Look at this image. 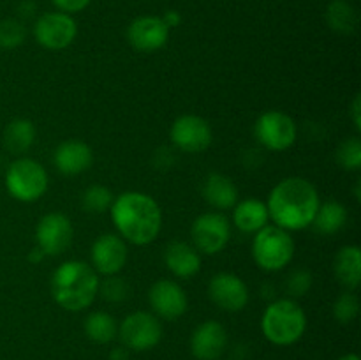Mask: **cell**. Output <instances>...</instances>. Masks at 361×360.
Listing matches in <instances>:
<instances>
[{"instance_id":"obj_10","label":"cell","mask_w":361,"mask_h":360,"mask_svg":"<svg viewBox=\"0 0 361 360\" xmlns=\"http://www.w3.org/2000/svg\"><path fill=\"white\" fill-rule=\"evenodd\" d=\"M76 34V21L73 20L71 14L60 13V11L44 13L42 16L37 18L34 25L35 41L42 48L53 49V52H59V49H63L69 44H73Z\"/></svg>"},{"instance_id":"obj_22","label":"cell","mask_w":361,"mask_h":360,"mask_svg":"<svg viewBox=\"0 0 361 360\" xmlns=\"http://www.w3.org/2000/svg\"><path fill=\"white\" fill-rule=\"evenodd\" d=\"M335 275L348 289H356L361 282V251L358 246H345L335 256Z\"/></svg>"},{"instance_id":"obj_35","label":"cell","mask_w":361,"mask_h":360,"mask_svg":"<svg viewBox=\"0 0 361 360\" xmlns=\"http://www.w3.org/2000/svg\"><path fill=\"white\" fill-rule=\"evenodd\" d=\"M35 11V4L32 2V0H23V2L18 6V13H20V16L23 18H30L32 14H34Z\"/></svg>"},{"instance_id":"obj_20","label":"cell","mask_w":361,"mask_h":360,"mask_svg":"<svg viewBox=\"0 0 361 360\" xmlns=\"http://www.w3.org/2000/svg\"><path fill=\"white\" fill-rule=\"evenodd\" d=\"M203 198L219 210L233 208L238 203V187L228 175L212 173L203 184Z\"/></svg>"},{"instance_id":"obj_36","label":"cell","mask_w":361,"mask_h":360,"mask_svg":"<svg viewBox=\"0 0 361 360\" xmlns=\"http://www.w3.org/2000/svg\"><path fill=\"white\" fill-rule=\"evenodd\" d=\"M162 20H164V23L168 25V28L171 30L173 27H176V25H180V21H182V18H180V14L176 13V11H168V13L162 16Z\"/></svg>"},{"instance_id":"obj_4","label":"cell","mask_w":361,"mask_h":360,"mask_svg":"<svg viewBox=\"0 0 361 360\" xmlns=\"http://www.w3.org/2000/svg\"><path fill=\"white\" fill-rule=\"evenodd\" d=\"M261 330L271 344H295L307 330L305 311L293 299L275 300L264 309L261 318Z\"/></svg>"},{"instance_id":"obj_6","label":"cell","mask_w":361,"mask_h":360,"mask_svg":"<svg viewBox=\"0 0 361 360\" xmlns=\"http://www.w3.org/2000/svg\"><path fill=\"white\" fill-rule=\"evenodd\" d=\"M6 189L14 200L30 203L39 200L48 189V173L34 159L20 157L7 168Z\"/></svg>"},{"instance_id":"obj_25","label":"cell","mask_w":361,"mask_h":360,"mask_svg":"<svg viewBox=\"0 0 361 360\" xmlns=\"http://www.w3.org/2000/svg\"><path fill=\"white\" fill-rule=\"evenodd\" d=\"M85 334L92 342L108 344L118 335V325L111 314L104 311H95L85 320Z\"/></svg>"},{"instance_id":"obj_14","label":"cell","mask_w":361,"mask_h":360,"mask_svg":"<svg viewBox=\"0 0 361 360\" xmlns=\"http://www.w3.org/2000/svg\"><path fill=\"white\" fill-rule=\"evenodd\" d=\"M208 293L212 302L228 313H238L249 304V288L238 275L231 272L215 274L208 284Z\"/></svg>"},{"instance_id":"obj_16","label":"cell","mask_w":361,"mask_h":360,"mask_svg":"<svg viewBox=\"0 0 361 360\" xmlns=\"http://www.w3.org/2000/svg\"><path fill=\"white\" fill-rule=\"evenodd\" d=\"M127 39L137 52L152 53L166 46L169 28L161 16H140L127 28Z\"/></svg>"},{"instance_id":"obj_1","label":"cell","mask_w":361,"mask_h":360,"mask_svg":"<svg viewBox=\"0 0 361 360\" xmlns=\"http://www.w3.org/2000/svg\"><path fill=\"white\" fill-rule=\"evenodd\" d=\"M319 205V194L312 182L303 176H288L271 189L267 207L275 226L298 232L312 226Z\"/></svg>"},{"instance_id":"obj_30","label":"cell","mask_w":361,"mask_h":360,"mask_svg":"<svg viewBox=\"0 0 361 360\" xmlns=\"http://www.w3.org/2000/svg\"><path fill=\"white\" fill-rule=\"evenodd\" d=\"M337 161L344 169H360L361 141L358 136L348 138L337 148Z\"/></svg>"},{"instance_id":"obj_24","label":"cell","mask_w":361,"mask_h":360,"mask_svg":"<svg viewBox=\"0 0 361 360\" xmlns=\"http://www.w3.org/2000/svg\"><path fill=\"white\" fill-rule=\"evenodd\" d=\"M345 221H348V210H345L344 205L330 200L319 205L312 226L321 235H334L344 228Z\"/></svg>"},{"instance_id":"obj_31","label":"cell","mask_w":361,"mask_h":360,"mask_svg":"<svg viewBox=\"0 0 361 360\" xmlns=\"http://www.w3.org/2000/svg\"><path fill=\"white\" fill-rule=\"evenodd\" d=\"M358 313H360L358 295L353 293L351 289L342 293L334 306V316L337 318V321H341V323H351L353 320H356Z\"/></svg>"},{"instance_id":"obj_15","label":"cell","mask_w":361,"mask_h":360,"mask_svg":"<svg viewBox=\"0 0 361 360\" xmlns=\"http://www.w3.org/2000/svg\"><path fill=\"white\" fill-rule=\"evenodd\" d=\"M92 268L102 275H115L126 267V240L115 233H104L94 242L90 251Z\"/></svg>"},{"instance_id":"obj_18","label":"cell","mask_w":361,"mask_h":360,"mask_svg":"<svg viewBox=\"0 0 361 360\" xmlns=\"http://www.w3.org/2000/svg\"><path fill=\"white\" fill-rule=\"evenodd\" d=\"M56 169L62 175H80L87 172L94 162V152L87 143L80 140H67L56 147L53 155Z\"/></svg>"},{"instance_id":"obj_27","label":"cell","mask_w":361,"mask_h":360,"mask_svg":"<svg viewBox=\"0 0 361 360\" xmlns=\"http://www.w3.org/2000/svg\"><path fill=\"white\" fill-rule=\"evenodd\" d=\"M113 193L104 186H90L83 193L81 203H83L85 212L88 214H104L106 210L111 208Z\"/></svg>"},{"instance_id":"obj_33","label":"cell","mask_w":361,"mask_h":360,"mask_svg":"<svg viewBox=\"0 0 361 360\" xmlns=\"http://www.w3.org/2000/svg\"><path fill=\"white\" fill-rule=\"evenodd\" d=\"M51 2L55 4V7L60 11V13L74 14L87 9L88 4H90L92 0H51Z\"/></svg>"},{"instance_id":"obj_17","label":"cell","mask_w":361,"mask_h":360,"mask_svg":"<svg viewBox=\"0 0 361 360\" xmlns=\"http://www.w3.org/2000/svg\"><path fill=\"white\" fill-rule=\"evenodd\" d=\"M228 348V332L215 320L197 325L190 335V352L197 360H217Z\"/></svg>"},{"instance_id":"obj_26","label":"cell","mask_w":361,"mask_h":360,"mask_svg":"<svg viewBox=\"0 0 361 360\" xmlns=\"http://www.w3.org/2000/svg\"><path fill=\"white\" fill-rule=\"evenodd\" d=\"M326 23L338 34H353L358 27V13L348 0H331L326 9Z\"/></svg>"},{"instance_id":"obj_38","label":"cell","mask_w":361,"mask_h":360,"mask_svg":"<svg viewBox=\"0 0 361 360\" xmlns=\"http://www.w3.org/2000/svg\"><path fill=\"white\" fill-rule=\"evenodd\" d=\"M338 360H361L358 355H356V353H348V355H344V356H341V359Z\"/></svg>"},{"instance_id":"obj_34","label":"cell","mask_w":361,"mask_h":360,"mask_svg":"<svg viewBox=\"0 0 361 360\" xmlns=\"http://www.w3.org/2000/svg\"><path fill=\"white\" fill-rule=\"evenodd\" d=\"M351 115H353V122H355L356 129H361V99L360 95H356L355 101L351 104Z\"/></svg>"},{"instance_id":"obj_9","label":"cell","mask_w":361,"mask_h":360,"mask_svg":"<svg viewBox=\"0 0 361 360\" xmlns=\"http://www.w3.org/2000/svg\"><path fill=\"white\" fill-rule=\"evenodd\" d=\"M190 236L196 251L203 254H217L228 246L231 226L221 212H207L192 222Z\"/></svg>"},{"instance_id":"obj_29","label":"cell","mask_w":361,"mask_h":360,"mask_svg":"<svg viewBox=\"0 0 361 360\" xmlns=\"http://www.w3.org/2000/svg\"><path fill=\"white\" fill-rule=\"evenodd\" d=\"M25 37H27V28L23 21L14 20V18L0 21V48L2 49L18 48L25 41Z\"/></svg>"},{"instance_id":"obj_32","label":"cell","mask_w":361,"mask_h":360,"mask_svg":"<svg viewBox=\"0 0 361 360\" xmlns=\"http://www.w3.org/2000/svg\"><path fill=\"white\" fill-rule=\"evenodd\" d=\"M310 286H312V275L305 268H298L289 274L288 281H286V289L291 296H303L309 293Z\"/></svg>"},{"instance_id":"obj_12","label":"cell","mask_w":361,"mask_h":360,"mask_svg":"<svg viewBox=\"0 0 361 360\" xmlns=\"http://www.w3.org/2000/svg\"><path fill=\"white\" fill-rule=\"evenodd\" d=\"M74 229L71 219L60 212L46 214L35 228V240L39 249L49 256H59L73 244Z\"/></svg>"},{"instance_id":"obj_37","label":"cell","mask_w":361,"mask_h":360,"mask_svg":"<svg viewBox=\"0 0 361 360\" xmlns=\"http://www.w3.org/2000/svg\"><path fill=\"white\" fill-rule=\"evenodd\" d=\"M109 359H111V360H129V349H127L126 346H118V348H113Z\"/></svg>"},{"instance_id":"obj_5","label":"cell","mask_w":361,"mask_h":360,"mask_svg":"<svg viewBox=\"0 0 361 360\" xmlns=\"http://www.w3.org/2000/svg\"><path fill=\"white\" fill-rule=\"evenodd\" d=\"M252 256L263 270H282L295 256V240L286 229L267 224L254 236Z\"/></svg>"},{"instance_id":"obj_7","label":"cell","mask_w":361,"mask_h":360,"mask_svg":"<svg viewBox=\"0 0 361 360\" xmlns=\"http://www.w3.org/2000/svg\"><path fill=\"white\" fill-rule=\"evenodd\" d=\"M118 337L127 349L147 352L161 342L162 325L155 314L136 311L122 321L118 327Z\"/></svg>"},{"instance_id":"obj_19","label":"cell","mask_w":361,"mask_h":360,"mask_svg":"<svg viewBox=\"0 0 361 360\" xmlns=\"http://www.w3.org/2000/svg\"><path fill=\"white\" fill-rule=\"evenodd\" d=\"M164 263L175 277L189 279L201 268V256L196 247L182 240H173L164 251Z\"/></svg>"},{"instance_id":"obj_2","label":"cell","mask_w":361,"mask_h":360,"mask_svg":"<svg viewBox=\"0 0 361 360\" xmlns=\"http://www.w3.org/2000/svg\"><path fill=\"white\" fill-rule=\"evenodd\" d=\"M111 219L118 235L136 246H147L157 239L162 228V212L157 201L140 191H127L111 203Z\"/></svg>"},{"instance_id":"obj_13","label":"cell","mask_w":361,"mask_h":360,"mask_svg":"<svg viewBox=\"0 0 361 360\" xmlns=\"http://www.w3.org/2000/svg\"><path fill=\"white\" fill-rule=\"evenodd\" d=\"M148 300L154 309L155 316L162 318V320H178L183 316L189 306L185 292L182 286L171 279H159L152 284L150 292H148Z\"/></svg>"},{"instance_id":"obj_28","label":"cell","mask_w":361,"mask_h":360,"mask_svg":"<svg viewBox=\"0 0 361 360\" xmlns=\"http://www.w3.org/2000/svg\"><path fill=\"white\" fill-rule=\"evenodd\" d=\"M101 296L108 302L118 304L126 302L130 296V286L129 282L123 277H118V275H106L104 281H99V292Z\"/></svg>"},{"instance_id":"obj_21","label":"cell","mask_w":361,"mask_h":360,"mask_svg":"<svg viewBox=\"0 0 361 360\" xmlns=\"http://www.w3.org/2000/svg\"><path fill=\"white\" fill-rule=\"evenodd\" d=\"M268 219H270V214H268V207L264 201L249 198V200H243L235 205L233 221L240 232L257 233L268 224Z\"/></svg>"},{"instance_id":"obj_11","label":"cell","mask_w":361,"mask_h":360,"mask_svg":"<svg viewBox=\"0 0 361 360\" xmlns=\"http://www.w3.org/2000/svg\"><path fill=\"white\" fill-rule=\"evenodd\" d=\"M173 145L187 154H200L212 143V127L204 119L197 115H183L173 122L169 131Z\"/></svg>"},{"instance_id":"obj_23","label":"cell","mask_w":361,"mask_h":360,"mask_svg":"<svg viewBox=\"0 0 361 360\" xmlns=\"http://www.w3.org/2000/svg\"><path fill=\"white\" fill-rule=\"evenodd\" d=\"M35 126L28 119H14L4 129V147L14 155L25 154L34 145Z\"/></svg>"},{"instance_id":"obj_3","label":"cell","mask_w":361,"mask_h":360,"mask_svg":"<svg viewBox=\"0 0 361 360\" xmlns=\"http://www.w3.org/2000/svg\"><path fill=\"white\" fill-rule=\"evenodd\" d=\"M99 292L97 272L85 261L60 265L51 277V295L60 307L78 313L92 306Z\"/></svg>"},{"instance_id":"obj_8","label":"cell","mask_w":361,"mask_h":360,"mask_svg":"<svg viewBox=\"0 0 361 360\" xmlns=\"http://www.w3.org/2000/svg\"><path fill=\"white\" fill-rule=\"evenodd\" d=\"M254 134L267 150L282 152L295 143L298 129L291 116L277 109H270L256 120Z\"/></svg>"}]
</instances>
